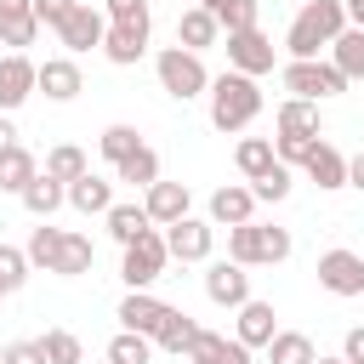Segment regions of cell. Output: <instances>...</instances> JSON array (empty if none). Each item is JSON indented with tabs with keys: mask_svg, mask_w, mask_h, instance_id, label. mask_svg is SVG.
Wrapping results in <instances>:
<instances>
[{
	"mask_svg": "<svg viewBox=\"0 0 364 364\" xmlns=\"http://www.w3.org/2000/svg\"><path fill=\"white\" fill-rule=\"evenodd\" d=\"M347 188H358V193H364V154H358V159H347Z\"/></svg>",
	"mask_w": 364,
	"mask_h": 364,
	"instance_id": "7dc6e473",
	"label": "cell"
},
{
	"mask_svg": "<svg viewBox=\"0 0 364 364\" xmlns=\"http://www.w3.org/2000/svg\"><path fill=\"white\" fill-rule=\"evenodd\" d=\"M40 176V165H34V154L23 148V142H11L6 154H0V193H23L28 182Z\"/></svg>",
	"mask_w": 364,
	"mask_h": 364,
	"instance_id": "83f0119b",
	"label": "cell"
},
{
	"mask_svg": "<svg viewBox=\"0 0 364 364\" xmlns=\"http://www.w3.org/2000/svg\"><path fill=\"white\" fill-rule=\"evenodd\" d=\"M17 142V125H11V114H0V154Z\"/></svg>",
	"mask_w": 364,
	"mask_h": 364,
	"instance_id": "c3c4849f",
	"label": "cell"
},
{
	"mask_svg": "<svg viewBox=\"0 0 364 364\" xmlns=\"http://www.w3.org/2000/svg\"><path fill=\"white\" fill-rule=\"evenodd\" d=\"M68 205H74L80 216H102V210L114 205V182L85 171V176H74V182H68Z\"/></svg>",
	"mask_w": 364,
	"mask_h": 364,
	"instance_id": "cb8c5ba5",
	"label": "cell"
},
{
	"mask_svg": "<svg viewBox=\"0 0 364 364\" xmlns=\"http://www.w3.org/2000/svg\"><path fill=\"white\" fill-rule=\"evenodd\" d=\"M330 63L341 68V80H347V85H353V80H364V28H353V23H347V28L330 40Z\"/></svg>",
	"mask_w": 364,
	"mask_h": 364,
	"instance_id": "484cf974",
	"label": "cell"
},
{
	"mask_svg": "<svg viewBox=\"0 0 364 364\" xmlns=\"http://www.w3.org/2000/svg\"><path fill=\"white\" fill-rule=\"evenodd\" d=\"M102 222H108V233H114L119 245H131V239H142V233L154 228L142 205H108V210H102Z\"/></svg>",
	"mask_w": 364,
	"mask_h": 364,
	"instance_id": "4dcf8cb0",
	"label": "cell"
},
{
	"mask_svg": "<svg viewBox=\"0 0 364 364\" xmlns=\"http://www.w3.org/2000/svg\"><path fill=\"white\" fill-rule=\"evenodd\" d=\"M97 148H102V159H108V165H119L131 148H142V131H136V125H108V131L97 136Z\"/></svg>",
	"mask_w": 364,
	"mask_h": 364,
	"instance_id": "8d00e7d4",
	"label": "cell"
},
{
	"mask_svg": "<svg viewBox=\"0 0 364 364\" xmlns=\"http://www.w3.org/2000/svg\"><path fill=\"white\" fill-rule=\"evenodd\" d=\"M273 125H279V136H324L318 102H307V97H284L279 114H273Z\"/></svg>",
	"mask_w": 364,
	"mask_h": 364,
	"instance_id": "ffe728a7",
	"label": "cell"
},
{
	"mask_svg": "<svg viewBox=\"0 0 364 364\" xmlns=\"http://www.w3.org/2000/svg\"><path fill=\"white\" fill-rule=\"evenodd\" d=\"M114 176H119V182H131V188H154V182H159V154L142 142V148H131V154L114 165Z\"/></svg>",
	"mask_w": 364,
	"mask_h": 364,
	"instance_id": "f1b7e54d",
	"label": "cell"
},
{
	"mask_svg": "<svg viewBox=\"0 0 364 364\" xmlns=\"http://www.w3.org/2000/svg\"><path fill=\"white\" fill-rule=\"evenodd\" d=\"M91 171V159H85V148H74V142H57L51 154H46V176H57L63 188L74 182V176H85Z\"/></svg>",
	"mask_w": 364,
	"mask_h": 364,
	"instance_id": "d6a6232c",
	"label": "cell"
},
{
	"mask_svg": "<svg viewBox=\"0 0 364 364\" xmlns=\"http://www.w3.org/2000/svg\"><path fill=\"white\" fill-rule=\"evenodd\" d=\"M159 318H165V301H159L154 290H131V296L119 301V330L154 336V330H159Z\"/></svg>",
	"mask_w": 364,
	"mask_h": 364,
	"instance_id": "7402d4cb",
	"label": "cell"
},
{
	"mask_svg": "<svg viewBox=\"0 0 364 364\" xmlns=\"http://www.w3.org/2000/svg\"><path fill=\"white\" fill-rule=\"evenodd\" d=\"M318 284H324L330 296H364V256L347 250V245L324 250V256H318Z\"/></svg>",
	"mask_w": 364,
	"mask_h": 364,
	"instance_id": "9c48e42d",
	"label": "cell"
},
{
	"mask_svg": "<svg viewBox=\"0 0 364 364\" xmlns=\"http://www.w3.org/2000/svg\"><path fill=\"white\" fill-rule=\"evenodd\" d=\"M40 353H46V364H80L85 358V347H80L74 330H46L40 336Z\"/></svg>",
	"mask_w": 364,
	"mask_h": 364,
	"instance_id": "d590c367",
	"label": "cell"
},
{
	"mask_svg": "<svg viewBox=\"0 0 364 364\" xmlns=\"http://www.w3.org/2000/svg\"><path fill=\"white\" fill-rule=\"evenodd\" d=\"M210 17L222 23V34H233V28H256V23H262V0H216Z\"/></svg>",
	"mask_w": 364,
	"mask_h": 364,
	"instance_id": "836d02e7",
	"label": "cell"
},
{
	"mask_svg": "<svg viewBox=\"0 0 364 364\" xmlns=\"http://www.w3.org/2000/svg\"><path fill=\"white\" fill-rule=\"evenodd\" d=\"M108 364H154V336L119 330V336L108 341Z\"/></svg>",
	"mask_w": 364,
	"mask_h": 364,
	"instance_id": "e575fe53",
	"label": "cell"
},
{
	"mask_svg": "<svg viewBox=\"0 0 364 364\" xmlns=\"http://www.w3.org/2000/svg\"><path fill=\"white\" fill-rule=\"evenodd\" d=\"M341 11H347V23H353V28H364V0H341Z\"/></svg>",
	"mask_w": 364,
	"mask_h": 364,
	"instance_id": "681fc988",
	"label": "cell"
},
{
	"mask_svg": "<svg viewBox=\"0 0 364 364\" xmlns=\"http://www.w3.org/2000/svg\"><path fill=\"white\" fill-rule=\"evenodd\" d=\"M250 193H256V199H267V205H279V199L290 193V165H279V159H273V165L250 182Z\"/></svg>",
	"mask_w": 364,
	"mask_h": 364,
	"instance_id": "60d3db41",
	"label": "cell"
},
{
	"mask_svg": "<svg viewBox=\"0 0 364 364\" xmlns=\"http://www.w3.org/2000/svg\"><path fill=\"white\" fill-rule=\"evenodd\" d=\"M108 23H142L148 17V0H102Z\"/></svg>",
	"mask_w": 364,
	"mask_h": 364,
	"instance_id": "7bdbcfd3",
	"label": "cell"
},
{
	"mask_svg": "<svg viewBox=\"0 0 364 364\" xmlns=\"http://www.w3.org/2000/svg\"><path fill=\"white\" fill-rule=\"evenodd\" d=\"M301 171H307V182H318L324 193H330V188H347V154H341V148H330L324 136H318V142L307 148Z\"/></svg>",
	"mask_w": 364,
	"mask_h": 364,
	"instance_id": "ac0fdd59",
	"label": "cell"
},
{
	"mask_svg": "<svg viewBox=\"0 0 364 364\" xmlns=\"http://www.w3.org/2000/svg\"><path fill=\"white\" fill-rule=\"evenodd\" d=\"M199 341V324L182 313V307H165V318H159V330H154V347L159 353H176V358H188V347Z\"/></svg>",
	"mask_w": 364,
	"mask_h": 364,
	"instance_id": "603a6c76",
	"label": "cell"
},
{
	"mask_svg": "<svg viewBox=\"0 0 364 364\" xmlns=\"http://www.w3.org/2000/svg\"><path fill=\"white\" fill-rule=\"evenodd\" d=\"M165 267H171V250H165V233L159 228H148L142 239H131L125 256H119V279L131 290H148L154 279H165Z\"/></svg>",
	"mask_w": 364,
	"mask_h": 364,
	"instance_id": "8992f818",
	"label": "cell"
},
{
	"mask_svg": "<svg viewBox=\"0 0 364 364\" xmlns=\"http://www.w3.org/2000/svg\"><path fill=\"white\" fill-rule=\"evenodd\" d=\"M199 6H216V0H199Z\"/></svg>",
	"mask_w": 364,
	"mask_h": 364,
	"instance_id": "816d5d0a",
	"label": "cell"
},
{
	"mask_svg": "<svg viewBox=\"0 0 364 364\" xmlns=\"http://www.w3.org/2000/svg\"><path fill=\"white\" fill-rule=\"evenodd\" d=\"M34 91H46L51 102H74V97L85 91L80 63H74V57H46V63H34Z\"/></svg>",
	"mask_w": 364,
	"mask_h": 364,
	"instance_id": "8fae6325",
	"label": "cell"
},
{
	"mask_svg": "<svg viewBox=\"0 0 364 364\" xmlns=\"http://www.w3.org/2000/svg\"><path fill=\"white\" fill-rule=\"evenodd\" d=\"M250 216H256V193H250V188L228 182V188L210 193V222H216V228H239V222H250Z\"/></svg>",
	"mask_w": 364,
	"mask_h": 364,
	"instance_id": "44dd1931",
	"label": "cell"
},
{
	"mask_svg": "<svg viewBox=\"0 0 364 364\" xmlns=\"http://www.w3.org/2000/svg\"><path fill=\"white\" fill-rule=\"evenodd\" d=\"M91 262H97V250H91V239H85V233H68V228H63V239H57V262H51V273H63V279H80V273H91Z\"/></svg>",
	"mask_w": 364,
	"mask_h": 364,
	"instance_id": "d4e9b609",
	"label": "cell"
},
{
	"mask_svg": "<svg viewBox=\"0 0 364 364\" xmlns=\"http://www.w3.org/2000/svg\"><path fill=\"white\" fill-rule=\"evenodd\" d=\"M188 364H250V347L233 336H222V330H199V341L188 347Z\"/></svg>",
	"mask_w": 364,
	"mask_h": 364,
	"instance_id": "d6986e66",
	"label": "cell"
},
{
	"mask_svg": "<svg viewBox=\"0 0 364 364\" xmlns=\"http://www.w3.org/2000/svg\"><path fill=\"white\" fill-rule=\"evenodd\" d=\"M205 296L216 307H239V301H250V273L239 262H210L205 267Z\"/></svg>",
	"mask_w": 364,
	"mask_h": 364,
	"instance_id": "5bb4252c",
	"label": "cell"
},
{
	"mask_svg": "<svg viewBox=\"0 0 364 364\" xmlns=\"http://www.w3.org/2000/svg\"><path fill=\"white\" fill-rule=\"evenodd\" d=\"M28 97H34V63H28L23 51H6V57H0V114L23 108Z\"/></svg>",
	"mask_w": 364,
	"mask_h": 364,
	"instance_id": "9a60e30c",
	"label": "cell"
},
{
	"mask_svg": "<svg viewBox=\"0 0 364 364\" xmlns=\"http://www.w3.org/2000/svg\"><path fill=\"white\" fill-rule=\"evenodd\" d=\"M102 34H108V11H97L91 0H80L63 23H57V40L68 51H102Z\"/></svg>",
	"mask_w": 364,
	"mask_h": 364,
	"instance_id": "30bf717a",
	"label": "cell"
},
{
	"mask_svg": "<svg viewBox=\"0 0 364 364\" xmlns=\"http://www.w3.org/2000/svg\"><path fill=\"white\" fill-rule=\"evenodd\" d=\"M279 80H284L290 97H307V102H324V97H341V91H347V80H341V68H336L330 57H324V63H318V57H290Z\"/></svg>",
	"mask_w": 364,
	"mask_h": 364,
	"instance_id": "5b68a950",
	"label": "cell"
},
{
	"mask_svg": "<svg viewBox=\"0 0 364 364\" xmlns=\"http://www.w3.org/2000/svg\"><path fill=\"white\" fill-rule=\"evenodd\" d=\"M318 353H313V336H301V330H279L273 341H267V364H313Z\"/></svg>",
	"mask_w": 364,
	"mask_h": 364,
	"instance_id": "1f68e13d",
	"label": "cell"
},
{
	"mask_svg": "<svg viewBox=\"0 0 364 364\" xmlns=\"http://www.w3.org/2000/svg\"><path fill=\"white\" fill-rule=\"evenodd\" d=\"M142 51H148V17H142V23H108V34H102V57H108V63L131 68Z\"/></svg>",
	"mask_w": 364,
	"mask_h": 364,
	"instance_id": "e0dca14e",
	"label": "cell"
},
{
	"mask_svg": "<svg viewBox=\"0 0 364 364\" xmlns=\"http://www.w3.org/2000/svg\"><path fill=\"white\" fill-rule=\"evenodd\" d=\"M17 199L28 205V216H40V222H51V210H57V205H68V188H63L57 176H46V171H40V176H34V182H28V188H23Z\"/></svg>",
	"mask_w": 364,
	"mask_h": 364,
	"instance_id": "4316f807",
	"label": "cell"
},
{
	"mask_svg": "<svg viewBox=\"0 0 364 364\" xmlns=\"http://www.w3.org/2000/svg\"><path fill=\"white\" fill-rule=\"evenodd\" d=\"M23 279H28V256H23V250H11V245H0V301H6V296H17V290H23Z\"/></svg>",
	"mask_w": 364,
	"mask_h": 364,
	"instance_id": "ab89813d",
	"label": "cell"
},
{
	"mask_svg": "<svg viewBox=\"0 0 364 364\" xmlns=\"http://www.w3.org/2000/svg\"><path fill=\"white\" fill-rule=\"evenodd\" d=\"M165 250H171V262H210V250H216V222H205V216L171 222V228H165Z\"/></svg>",
	"mask_w": 364,
	"mask_h": 364,
	"instance_id": "52a82bcc",
	"label": "cell"
},
{
	"mask_svg": "<svg viewBox=\"0 0 364 364\" xmlns=\"http://www.w3.org/2000/svg\"><path fill=\"white\" fill-rule=\"evenodd\" d=\"M0 364H46V353H40V341H6Z\"/></svg>",
	"mask_w": 364,
	"mask_h": 364,
	"instance_id": "ee69618b",
	"label": "cell"
},
{
	"mask_svg": "<svg viewBox=\"0 0 364 364\" xmlns=\"http://www.w3.org/2000/svg\"><path fill=\"white\" fill-rule=\"evenodd\" d=\"M154 74H159V85H165L176 102H193V97H205V85H210L205 57L188 51V46H165V51L154 57Z\"/></svg>",
	"mask_w": 364,
	"mask_h": 364,
	"instance_id": "277c9868",
	"label": "cell"
},
{
	"mask_svg": "<svg viewBox=\"0 0 364 364\" xmlns=\"http://www.w3.org/2000/svg\"><path fill=\"white\" fill-rule=\"evenodd\" d=\"M228 68H239V74H250V80L273 74V40L262 34V23H256V28H233V34H228Z\"/></svg>",
	"mask_w": 364,
	"mask_h": 364,
	"instance_id": "ba28073f",
	"label": "cell"
},
{
	"mask_svg": "<svg viewBox=\"0 0 364 364\" xmlns=\"http://www.w3.org/2000/svg\"><path fill=\"white\" fill-rule=\"evenodd\" d=\"M142 210H148V222L154 228H171V222H182L188 216V182H154V188H142Z\"/></svg>",
	"mask_w": 364,
	"mask_h": 364,
	"instance_id": "4fadbf2b",
	"label": "cell"
},
{
	"mask_svg": "<svg viewBox=\"0 0 364 364\" xmlns=\"http://www.w3.org/2000/svg\"><path fill=\"white\" fill-rule=\"evenodd\" d=\"M34 34H40V17H34V11H11V17H0V46L23 51V46H34Z\"/></svg>",
	"mask_w": 364,
	"mask_h": 364,
	"instance_id": "74e56055",
	"label": "cell"
},
{
	"mask_svg": "<svg viewBox=\"0 0 364 364\" xmlns=\"http://www.w3.org/2000/svg\"><path fill=\"white\" fill-rule=\"evenodd\" d=\"M176 46H188V51H210V46H222V23L210 17V6H188L182 17H176Z\"/></svg>",
	"mask_w": 364,
	"mask_h": 364,
	"instance_id": "2e32d148",
	"label": "cell"
},
{
	"mask_svg": "<svg viewBox=\"0 0 364 364\" xmlns=\"http://www.w3.org/2000/svg\"><path fill=\"white\" fill-rule=\"evenodd\" d=\"M205 97H210V125H216V131H245V125L262 114V85H256L250 74H239V68L216 74V80L205 85Z\"/></svg>",
	"mask_w": 364,
	"mask_h": 364,
	"instance_id": "6da1fadb",
	"label": "cell"
},
{
	"mask_svg": "<svg viewBox=\"0 0 364 364\" xmlns=\"http://www.w3.org/2000/svg\"><path fill=\"white\" fill-rule=\"evenodd\" d=\"M313 364H347V358H313Z\"/></svg>",
	"mask_w": 364,
	"mask_h": 364,
	"instance_id": "f907efd6",
	"label": "cell"
},
{
	"mask_svg": "<svg viewBox=\"0 0 364 364\" xmlns=\"http://www.w3.org/2000/svg\"><path fill=\"white\" fill-rule=\"evenodd\" d=\"M341 358H347V364H364V324H353V330L341 336Z\"/></svg>",
	"mask_w": 364,
	"mask_h": 364,
	"instance_id": "bcb514c9",
	"label": "cell"
},
{
	"mask_svg": "<svg viewBox=\"0 0 364 364\" xmlns=\"http://www.w3.org/2000/svg\"><path fill=\"white\" fill-rule=\"evenodd\" d=\"M273 159H279V154H273V136H245V142L233 148V165H239V176H245V182H256Z\"/></svg>",
	"mask_w": 364,
	"mask_h": 364,
	"instance_id": "f546056e",
	"label": "cell"
},
{
	"mask_svg": "<svg viewBox=\"0 0 364 364\" xmlns=\"http://www.w3.org/2000/svg\"><path fill=\"white\" fill-rule=\"evenodd\" d=\"M290 256V228H273V222H239V228H228V262H239V267H273V262H284Z\"/></svg>",
	"mask_w": 364,
	"mask_h": 364,
	"instance_id": "3957f363",
	"label": "cell"
},
{
	"mask_svg": "<svg viewBox=\"0 0 364 364\" xmlns=\"http://www.w3.org/2000/svg\"><path fill=\"white\" fill-rule=\"evenodd\" d=\"M233 313H239V318H233V336H239L250 353L267 347V341L279 336V313H273V301H256V296H250V301H239Z\"/></svg>",
	"mask_w": 364,
	"mask_h": 364,
	"instance_id": "7c38bea8",
	"label": "cell"
},
{
	"mask_svg": "<svg viewBox=\"0 0 364 364\" xmlns=\"http://www.w3.org/2000/svg\"><path fill=\"white\" fill-rule=\"evenodd\" d=\"M57 239H63V228H51V222L34 228V233H28V250H23L28 267H46V273H51V262H57Z\"/></svg>",
	"mask_w": 364,
	"mask_h": 364,
	"instance_id": "f35d334b",
	"label": "cell"
},
{
	"mask_svg": "<svg viewBox=\"0 0 364 364\" xmlns=\"http://www.w3.org/2000/svg\"><path fill=\"white\" fill-rule=\"evenodd\" d=\"M313 142H318V136H273V154H279V165H301Z\"/></svg>",
	"mask_w": 364,
	"mask_h": 364,
	"instance_id": "b9f144b4",
	"label": "cell"
},
{
	"mask_svg": "<svg viewBox=\"0 0 364 364\" xmlns=\"http://www.w3.org/2000/svg\"><path fill=\"white\" fill-rule=\"evenodd\" d=\"M74 6H80V0H34V17H40V28H57Z\"/></svg>",
	"mask_w": 364,
	"mask_h": 364,
	"instance_id": "f6af8a7d",
	"label": "cell"
},
{
	"mask_svg": "<svg viewBox=\"0 0 364 364\" xmlns=\"http://www.w3.org/2000/svg\"><path fill=\"white\" fill-rule=\"evenodd\" d=\"M347 28V11H341V0H307L296 17H290V28H284V51L290 57H318V51H330V40Z\"/></svg>",
	"mask_w": 364,
	"mask_h": 364,
	"instance_id": "7a4b0ae2",
	"label": "cell"
}]
</instances>
